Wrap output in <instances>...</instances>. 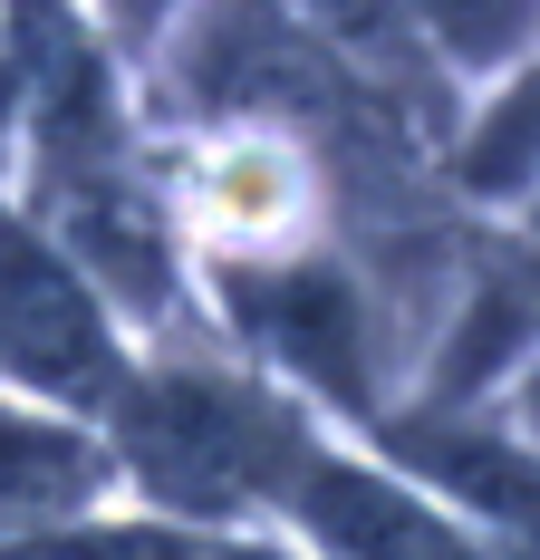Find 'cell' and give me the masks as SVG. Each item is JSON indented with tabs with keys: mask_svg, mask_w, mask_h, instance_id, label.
<instances>
[{
	"mask_svg": "<svg viewBox=\"0 0 540 560\" xmlns=\"http://www.w3.org/2000/svg\"><path fill=\"white\" fill-rule=\"evenodd\" d=\"M454 184L473 203H512V213L540 203V39L502 68V88L454 136Z\"/></svg>",
	"mask_w": 540,
	"mask_h": 560,
	"instance_id": "obj_5",
	"label": "cell"
},
{
	"mask_svg": "<svg viewBox=\"0 0 540 560\" xmlns=\"http://www.w3.org/2000/svg\"><path fill=\"white\" fill-rule=\"evenodd\" d=\"M270 512L319 560H502L434 503L425 483H406L396 464H357L328 435H309V454L290 464V483H280Z\"/></svg>",
	"mask_w": 540,
	"mask_h": 560,
	"instance_id": "obj_2",
	"label": "cell"
},
{
	"mask_svg": "<svg viewBox=\"0 0 540 560\" xmlns=\"http://www.w3.org/2000/svg\"><path fill=\"white\" fill-rule=\"evenodd\" d=\"M107 445L58 416H0V532H49L107 493Z\"/></svg>",
	"mask_w": 540,
	"mask_h": 560,
	"instance_id": "obj_4",
	"label": "cell"
},
{
	"mask_svg": "<svg viewBox=\"0 0 540 560\" xmlns=\"http://www.w3.org/2000/svg\"><path fill=\"white\" fill-rule=\"evenodd\" d=\"M0 358L30 377V387L68 396V406H116L126 396V358L107 338L97 290L78 280L68 252H49L39 232H20L0 213Z\"/></svg>",
	"mask_w": 540,
	"mask_h": 560,
	"instance_id": "obj_3",
	"label": "cell"
},
{
	"mask_svg": "<svg viewBox=\"0 0 540 560\" xmlns=\"http://www.w3.org/2000/svg\"><path fill=\"white\" fill-rule=\"evenodd\" d=\"M116 445L164 512L232 522L280 503L290 464L309 454V416L242 368H155L116 396Z\"/></svg>",
	"mask_w": 540,
	"mask_h": 560,
	"instance_id": "obj_1",
	"label": "cell"
},
{
	"mask_svg": "<svg viewBox=\"0 0 540 560\" xmlns=\"http://www.w3.org/2000/svg\"><path fill=\"white\" fill-rule=\"evenodd\" d=\"M512 435H521V445L540 454V358L521 368V377H512Z\"/></svg>",
	"mask_w": 540,
	"mask_h": 560,
	"instance_id": "obj_6",
	"label": "cell"
}]
</instances>
